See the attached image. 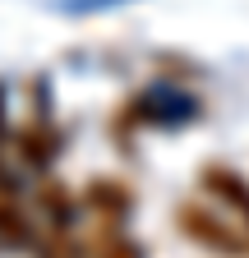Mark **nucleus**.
<instances>
[{"label": "nucleus", "mask_w": 249, "mask_h": 258, "mask_svg": "<svg viewBox=\"0 0 249 258\" xmlns=\"http://www.w3.org/2000/svg\"><path fill=\"white\" fill-rule=\"evenodd\" d=\"M175 226H180V235H190L194 244L212 253H231V258L249 253V221L217 203H184L175 212Z\"/></svg>", "instance_id": "obj_1"}, {"label": "nucleus", "mask_w": 249, "mask_h": 258, "mask_svg": "<svg viewBox=\"0 0 249 258\" xmlns=\"http://www.w3.org/2000/svg\"><path fill=\"white\" fill-rule=\"evenodd\" d=\"M203 194H208L217 208H226V212H235V217L249 221V180L240 171H231V166H208L203 171Z\"/></svg>", "instance_id": "obj_2"}, {"label": "nucleus", "mask_w": 249, "mask_h": 258, "mask_svg": "<svg viewBox=\"0 0 249 258\" xmlns=\"http://www.w3.org/2000/svg\"><path fill=\"white\" fill-rule=\"evenodd\" d=\"M88 203L97 208L102 217H125V212H130V194H125L120 184H106V180H92V189H88Z\"/></svg>", "instance_id": "obj_3"}, {"label": "nucleus", "mask_w": 249, "mask_h": 258, "mask_svg": "<svg viewBox=\"0 0 249 258\" xmlns=\"http://www.w3.org/2000/svg\"><path fill=\"white\" fill-rule=\"evenodd\" d=\"M55 148H51V139L42 134V129H28V134H23V157L28 161H37V166H46V157H51Z\"/></svg>", "instance_id": "obj_4"}, {"label": "nucleus", "mask_w": 249, "mask_h": 258, "mask_svg": "<svg viewBox=\"0 0 249 258\" xmlns=\"http://www.w3.org/2000/svg\"><path fill=\"white\" fill-rule=\"evenodd\" d=\"M102 258H143V253H139V244H134L130 235H111V240L102 244Z\"/></svg>", "instance_id": "obj_5"}, {"label": "nucleus", "mask_w": 249, "mask_h": 258, "mask_svg": "<svg viewBox=\"0 0 249 258\" xmlns=\"http://www.w3.org/2000/svg\"><path fill=\"white\" fill-rule=\"evenodd\" d=\"M0 231H5V240H28V226L19 221V212L10 203H0Z\"/></svg>", "instance_id": "obj_6"}, {"label": "nucleus", "mask_w": 249, "mask_h": 258, "mask_svg": "<svg viewBox=\"0 0 249 258\" xmlns=\"http://www.w3.org/2000/svg\"><path fill=\"white\" fill-rule=\"evenodd\" d=\"M51 258H55V253H51Z\"/></svg>", "instance_id": "obj_7"}]
</instances>
